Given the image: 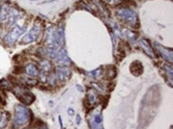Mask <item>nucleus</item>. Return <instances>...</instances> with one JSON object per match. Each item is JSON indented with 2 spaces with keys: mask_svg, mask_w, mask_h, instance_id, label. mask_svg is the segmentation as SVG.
Here are the masks:
<instances>
[{
  "mask_svg": "<svg viewBox=\"0 0 173 129\" xmlns=\"http://www.w3.org/2000/svg\"><path fill=\"white\" fill-rule=\"evenodd\" d=\"M0 104H2V105H6L5 100H4L2 99V95H1V94H0Z\"/></svg>",
  "mask_w": 173,
  "mask_h": 129,
  "instance_id": "obj_8",
  "label": "nucleus"
},
{
  "mask_svg": "<svg viewBox=\"0 0 173 129\" xmlns=\"http://www.w3.org/2000/svg\"><path fill=\"white\" fill-rule=\"evenodd\" d=\"M30 118L29 112L22 105H18L15 108V124L18 125H24L28 122Z\"/></svg>",
  "mask_w": 173,
  "mask_h": 129,
  "instance_id": "obj_1",
  "label": "nucleus"
},
{
  "mask_svg": "<svg viewBox=\"0 0 173 129\" xmlns=\"http://www.w3.org/2000/svg\"><path fill=\"white\" fill-rule=\"evenodd\" d=\"M39 32H40V29L39 27H38L37 26H35L32 29L30 33L27 35H26V37L24 38V42H33L35 39L37 38L39 34Z\"/></svg>",
  "mask_w": 173,
  "mask_h": 129,
  "instance_id": "obj_3",
  "label": "nucleus"
},
{
  "mask_svg": "<svg viewBox=\"0 0 173 129\" xmlns=\"http://www.w3.org/2000/svg\"><path fill=\"white\" fill-rule=\"evenodd\" d=\"M25 71L30 76H37L39 74V69L34 64H28L25 68Z\"/></svg>",
  "mask_w": 173,
  "mask_h": 129,
  "instance_id": "obj_5",
  "label": "nucleus"
},
{
  "mask_svg": "<svg viewBox=\"0 0 173 129\" xmlns=\"http://www.w3.org/2000/svg\"><path fill=\"white\" fill-rule=\"evenodd\" d=\"M24 29H22L21 27H16L15 29L11 30L7 36H6L5 39L6 42L7 43H13L15 42V41L17 40V38H19V35L22 33Z\"/></svg>",
  "mask_w": 173,
  "mask_h": 129,
  "instance_id": "obj_2",
  "label": "nucleus"
},
{
  "mask_svg": "<svg viewBox=\"0 0 173 129\" xmlns=\"http://www.w3.org/2000/svg\"><path fill=\"white\" fill-rule=\"evenodd\" d=\"M43 129H47V128H46V127H43Z\"/></svg>",
  "mask_w": 173,
  "mask_h": 129,
  "instance_id": "obj_9",
  "label": "nucleus"
},
{
  "mask_svg": "<svg viewBox=\"0 0 173 129\" xmlns=\"http://www.w3.org/2000/svg\"><path fill=\"white\" fill-rule=\"evenodd\" d=\"M10 118H11V115L8 112H4L0 115V128H4L7 125Z\"/></svg>",
  "mask_w": 173,
  "mask_h": 129,
  "instance_id": "obj_4",
  "label": "nucleus"
},
{
  "mask_svg": "<svg viewBox=\"0 0 173 129\" xmlns=\"http://www.w3.org/2000/svg\"><path fill=\"white\" fill-rule=\"evenodd\" d=\"M8 7L7 5H2L0 7V22H3L7 18Z\"/></svg>",
  "mask_w": 173,
  "mask_h": 129,
  "instance_id": "obj_6",
  "label": "nucleus"
},
{
  "mask_svg": "<svg viewBox=\"0 0 173 129\" xmlns=\"http://www.w3.org/2000/svg\"><path fill=\"white\" fill-rule=\"evenodd\" d=\"M37 83H38V81L35 79H30V78H29V79L26 80V84H27V85H37Z\"/></svg>",
  "mask_w": 173,
  "mask_h": 129,
  "instance_id": "obj_7",
  "label": "nucleus"
}]
</instances>
